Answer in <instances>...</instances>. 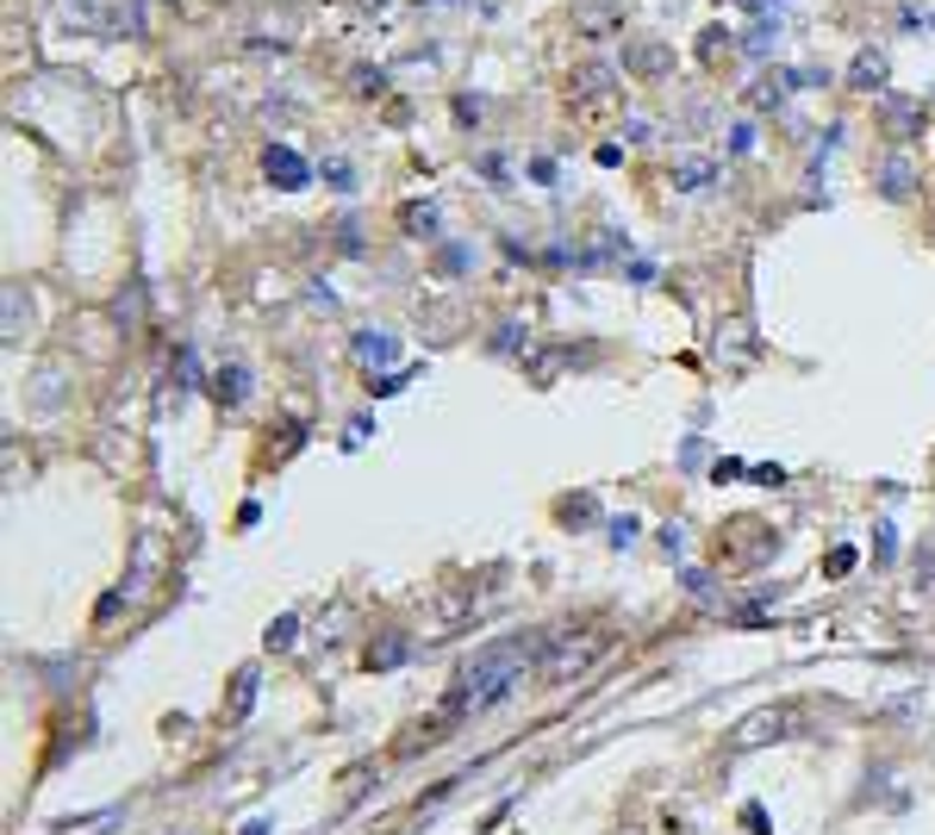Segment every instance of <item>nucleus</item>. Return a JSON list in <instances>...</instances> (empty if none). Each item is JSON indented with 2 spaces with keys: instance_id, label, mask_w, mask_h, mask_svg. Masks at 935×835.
Listing matches in <instances>:
<instances>
[{
  "instance_id": "f257e3e1",
  "label": "nucleus",
  "mask_w": 935,
  "mask_h": 835,
  "mask_svg": "<svg viewBox=\"0 0 935 835\" xmlns=\"http://www.w3.org/2000/svg\"><path fill=\"white\" fill-rule=\"evenodd\" d=\"M543 648H549V636H506V643L480 648L475 662L461 667V679L449 686L444 717H461V710H487V705H499V698H506L511 686L524 679V667H537V662H543Z\"/></svg>"
},
{
  "instance_id": "f03ea898",
  "label": "nucleus",
  "mask_w": 935,
  "mask_h": 835,
  "mask_svg": "<svg viewBox=\"0 0 935 835\" xmlns=\"http://www.w3.org/2000/svg\"><path fill=\"white\" fill-rule=\"evenodd\" d=\"M798 729V710H786V705H767V710H748V717H736L729 724V736H724V748L729 755H748V748H767V742H786Z\"/></svg>"
},
{
  "instance_id": "7ed1b4c3",
  "label": "nucleus",
  "mask_w": 935,
  "mask_h": 835,
  "mask_svg": "<svg viewBox=\"0 0 935 835\" xmlns=\"http://www.w3.org/2000/svg\"><path fill=\"white\" fill-rule=\"evenodd\" d=\"M599 648H605L599 636H580V643H568V648H543V667H549V679L561 686V679H574L593 655H599Z\"/></svg>"
},
{
  "instance_id": "20e7f679",
  "label": "nucleus",
  "mask_w": 935,
  "mask_h": 835,
  "mask_svg": "<svg viewBox=\"0 0 935 835\" xmlns=\"http://www.w3.org/2000/svg\"><path fill=\"white\" fill-rule=\"evenodd\" d=\"M262 175H269L275 188H287V193H300L306 181H312V169H306V162L287 150V143H269V157H262Z\"/></svg>"
},
{
  "instance_id": "39448f33",
  "label": "nucleus",
  "mask_w": 935,
  "mask_h": 835,
  "mask_svg": "<svg viewBox=\"0 0 935 835\" xmlns=\"http://www.w3.org/2000/svg\"><path fill=\"white\" fill-rule=\"evenodd\" d=\"M873 188H879V200H911V193H917V162H911V157H886V162H879V175H873Z\"/></svg>"
},
{
  "instance_id": "423d86ee",
  "label": "nucleus",
  "mask_w": 935,
  "mask_h": 835,
  "mask_svg": "<svg viewBox=\"0 0 935 835\" xmlns=\"http://www.w3.org/2000/svg\"><path fill=\"white\" fill-rule=\"evenodd\" d=\"M624 63H630L643 81H655L667 63H674V57H667V44H649V38H643V44H624Z\"/></svg>"
},
{
  "instance_id": "0eeeda50",
  "label": "nucleus",
  "mask_w": 935,
  "mask_h": 835,
  "mask_svg": "<svg viewBox=\"0 0 935 835\" xmlns=\"http://www.w3.org/2000/svg\"><path fill=\"white\" fill-rule=\"evenodd\" d=\"M394 356H399V337L394 331H356V362H368V368H375V362H394Z\"/></svg>"
},
{
  "instance_id": "6e6552de",
  "label": "nucleus",
  "mask_w": 935,
  "mask_h": 835,
  "mask_svg": "<svg viewBox=\"0 0 935 835\" xmlns=\"http://www.w3.org/2000/svg\"><path fill=\"white\" fill-rule=\"evenodd\" d=\"M848 81H855L861 95H873V88L886 81V50H879V44H873V50H861V57H855V69H848Z\"/></svg>"
},
{
  "instance_id": "1a4fd4ad",
  "label": "nucleus",
  "mask_w": 935,
  "mask_h": 835,
  "mask_svg": "<svg viewBox=\"0 0 935 835\" xmlns=\"http://www.w3.org/2000/svg\"><path fill=\"white\" fill-rule=\"evenodd\" d=\"M399 231H406V237H437V206H430V200L399 206Z\"/></svg>"
},
{
  "instance_id": "9d476101",
  "label": "nucleus",
  "mask_w": 935,
  "mask_h": 835,
  "mask_svg": "<svg viewBox=\"0 0 935 835\" xmlns=\"http://www.w3.org/2000/svg\"><path fill=\"white\" fill-rule=\"evenodd\" d=\"M212 394H219V406H243L250 399V368H219Z\"/></svg>"
},
{
  "instance_id": "9b49d317",
  "label": "nucleus",
  "mask_w": 935,
  "mask_h": 835,
  "mask_svg": "<svg viewBox=\"0 0 935 835\" xmlns=\"http://www.w3.org/2000/svg\"><path fill=\"white\" fill-rule=\"evenodd\" d=\"M406 655H412V643H406V636H381V643L368 648V667H399Z\"/></svg>"
},
{
  "instance_id": "f8f14e48",
  "label": "nucleus",
  "mask_w": 935,
  "mask_h": 835,
  "mask_svg": "<svg viewBox=\"0 0 935 835\" xmlns=\"http://www.w3.org/2000/svg\"><path fill=\"white\" fill-rule=\"evenodd\" d=\"M468 262H475V250H468V243H444V256H437V275H468Z\"/></svg>"
},
{
  "instance_id": "ddd939ff",
  "label": "nucleus",
  "mask_w": 935,
  "mask_h": 835,
  "mask_svg": "<svg viewBox=\"0 0 935 835\" xmlns=\"http://www.w3.org/2000/svg\"><path fill=\"white\" fill-rule=\"evenodd\" d=\"M705 181H712V162H686V169H680V175H674V188H680V193L705 188Z\"/></svg>"
},
{
  "instance_id": "4468645a",
  "label": "nucleus",
  "mask_w": 935,
  "mask_h": 835,
  "mask_svg": "<svg viewBox=\"0 0 935 835\" xmlns=\"http://www.w3.org/2000/svg\"><path fill=\"white\" fill-rule=\"evenodd\" d=\"M493 349H524V318H506V325L493 331Z\"/></svg>"
},
{
  "instance_id": "2eb2a0df",
  "label": "nucleus",
  "mask_w": 935,
  "mask_h": 835,
  "mask_svg": "<svg viewBox=\"0 0 935 835\" xmlns=\"http://www.w3.org/2000/svg\"><path fill=\"white\" fill-rule=\"evenodd\" d=\"M250 698H256V667H243V674H238V698H231V710H238V717H250Z\"/></svg>"
},
{
  "instance_id": "dca6fc26",
  "label": "nucleus",
  "mask_w": 935,
  "mask_h": 835,
  "mask_svg": "<svg viewBox=\"0 0 935 835\" xmlns=\"http://www.w3.org/2000/svg\"><path fill=\"white\" fill-rule=\"evenodd\" d=\"M325 181H331V188H344V193H349V188H356V169H349L344 157H331V162H325Z\"/></svg>"
},
{
  "instance_id": "f3484780",
  "label": "nucleus",
  "mask_w": 935,
  "mask_h": 835,
  "mask_svg": "<svg viewBox=\"0 0 935 835\" xmlns=\"http://www.w3.org/2000/svg\"><path fill=\"white\" fill-rule=\"evenodd\" d=\"M892 126L898 131H917L923 119H917V100H892Z\"/></svg>"
},
{
  "instance_id": "a211bd4d",
  "label": "nucleus",
  "mask_w": 935,
  "mask_h": 835,
  "mask_svg": "<svg viewBox=\"0 0 935 835\" xmlns=\"http://www.w3.org/2000/svg\"><path fill=\"white\" fill-rule=\"evenodd\" d=\"M475 169H480V181H493V188H506V181H511V175H506V157H480Z\"/></svg>"
},
{
  "instance_id": "6ab92c4d",
  "label": "nucleus",
  "mask_w": 935,
  "mask_h": 835,
  "mask_svg": "<svg viewBox=\"0 0 935 835\" xmlns=\"http://www.w3.org/2000/svg\"><path fill=\"white\" fill-rule=\"evenodd\" d=\"M824 574H829V580H842V574H855V549H829Z\"/></svg>"
},
{
  "instance_id": "aec40b11",
  "label": "nucleus",
  "mask_w": 935,
  "mask_h": 835,
  "mask_svg": "<svg viewBox=\"0 0 935 835\" xmlns=\"http://www.w3.org/2000/svg\"><path fill=\"white\" fill-rule=\"evenodd\" d=\"M561 511H568L561 524H574V530H587V524H593V499H568Z\"/></svg>"
},
{
  "instance_id": "412c9836",
  "label": "nucleus",
  "mask_w": 935,
  "mask_h": 835,
  "mask_svg": "<svg viewBox=\"0 0 935 835\" xmlns=\"http://www.w3.org/2000/svg\"><path fill=\"white\" fill-rule=\"evenodd\" d=\"M456 126H480V100L475 95H456Z\"/></svg>"
},
{
  "instance_id": "4be33fe9",
  "label": "nucleus",
  "mask_w": 935,
  "mask_h": 835,
  "mask_svg": "<svg viewBox=\"0 0 935 835\" xmlns=\"http://www.w3.org/2000/svg\"><path fill=\"white\" fill-rule=\"evenodd\" d=\"M555 175H561V169H555L549 157H537V162H530V181H537V188H555Z\"/></svg>"
},
{
  "instance_id": "5701e85b",
  "label": "nucleus",
  "mask_w": 935,
  "mask_h": 835,
  "mask_svg": "<svg viewBox=\"0 0 935 835\" xmlns=\"http://www.w3.org/2000/svg\"><path fill=\"white\" fill-rule=\"evenodd\" d=\"M743 823H748L755 835H767V804H743Z\"/></svg>"
},
{
  "instance_id": "b1692460",
  "label": "nucleus",
  "mask_w": 935,
  "mask_h": 835,
  "mask_svg": "<svg viewBox=\"0 0 935 835\" xmlns=\"http://www.w3.org/2000/svg\"><path fill=\"white\" fill-rule=\"evenodd\" d=\"M294 643V617H281V624H269V648H287Z\"/></svg>"
},
{
  "instance_id": "393cba45",
  "label": "nucleus",
  "mask_w": 935,
  "mask_h": 835,
  "mask_svg": "<svg viewBox=\"0 0 935 835\" xmlns=\"http://www.w3.org/2000/svg\"><path fill=\"white\" fill-rule=\"evenodd\" d=\"M748 143H755V126H748V119H743V126H736V131H729V150H736V157H743V150H748Z\"/></svg>"
},
{
  "instance_id": "a878e982",
  "label": "nucleus",
  "mask_w": 935,
  "mask_h": 835,
  "mask_svg": "<svg viewBox=\"0 0 935 835\" xmlns=\"http://www.w3.org/2000/svg\"><path fill=\"white\" fill-rule=\"evenodd\" d=\"M356 88H362V95H381V88H387V76H381V69H375V76L362 69V76H356Z\"/></svg>"
},
{
  "instance_id": "bb28decb",
  "label": "nucleus",
  "mask_w": 935,
  "mask_h": 835,
  "mask_svg": "<svg viewBox=\"0 0 935 835\" xmlns=\"http://www.w3.org/2000/svg\"><path fill=\"white\" fill-rule=\"evenodd\" d=\"M449 7H475V0H418V13H449Z\"/></svg>"
}]
</instances>
